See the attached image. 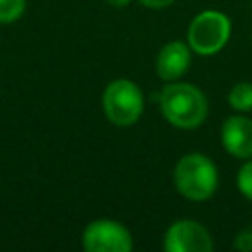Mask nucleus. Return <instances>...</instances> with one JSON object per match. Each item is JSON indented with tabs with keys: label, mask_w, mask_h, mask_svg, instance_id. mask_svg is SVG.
<instances>
[{
	"label": "nucleus",
	"mask_w": 252,
	"mask_h": 252,
	"mask_svg": "<svg viewBox=\"0 0 252 252\" xmlns=\"http://www.w3.org/2000/svg\"><path fill=\"white\" fill-rule=\"evenodd\" d=\"M159 104L163 116L181 130L197 128L207 116L205 94L189 83L169 81L159 94Z\"/></svg>",
	"instance_id": "1"
},
{
	"label": "nucleus",
	"mask_w": 252,
	"mask_h": 252,
	"mask_svg": "<svg viewBox=\"0 0 252 252\" xmlns=\"http://www.w3.org/2000/svg\"><path fill=\"white\" fill-rule=\"evenodd\" d=\"M144 6H148V8H165V6H169L173 0H140Z\"/></svg>",
	"instance_id": "13"
},
{
	"label": "nucleus",
	"mask_w": 252,
	"mask_h": 252,
	"mask_svg": "<svg viewBox=\"0 0 252 252\" xmlns=\"http://www.w3.org/2000/svg\"><path fill=\"white\" fill-rule=\"evenodd\" d=\"M220 140L234 158H252V120L246 116H230L222 124Z\"/></svg>",
	"instance_id": "7"
},
{
	"label": "nucleus",
	"mask_w": 252,
	"mask_h": 252,
	"mask_svg": "<svg viewBox=\"0 0 252 252\" xmlns=\"http://www.w3.org/2000/svg\"><path fill=\"white\" fill-rule=\"evenodd\" d=\"M236 183H238L240 193L252 201V159L246 161V163L240 167L238 177H236Z\"/></svg>",
	"instance_id": "11"
},
{
	"label": "nucleus",
	"mask_w": 252,
	"mask_h": 252,
	"mask_svg": "<svg viewBox=\"0 0 252 252\" xmlns=\"http://www.w3.org/2000/svg\"><path fill=\"white\" fill-rule=\"evenodd\" d=\"M173 181L183 197L205 201L217 189V167L203 154H187L177 161Z\"/></svg>",
	"instance_id": "2"
},
{
	"label": "nucleus",
	"mask_w": 252,
	"mask_h": 252,
	"mask_svg": "<svg viewBox=\"0 0 252 252\" xmlns=\"http://www.w3.org/2000/svg\"><path fill=\"white\" fill-rule=\"evenodd\" d=\"M132 0H108V4H112V6H118V8H122V6H128Z\"/></svg>",
	"instance_id": "14"
},
{
	"label": "nucleus",
	"mask_w": 252,
	"mask_h": 252,
	"mask_svg": "<svg viewBox=\"0 0 252 252\" xmlns=\"http://www.w3.org/2000/svg\"><path fill=\"white\" fill-rule=\"evenodd\" d=\"M83 246L89 252H130L132 236L120 222L100 219L85 228Z\"/></svg>",
	"instance_id": "5"
},
{
	"label": "nucleus",
	"mask_w": 252,
	"mask_h": 252,
	"mask_svg": "<svg viewBox=\"0 0 252 252\" xmlns=\"http://www.w3.org/2000/svg\"><path fill=\"white\" fill-rule=\"evenodd\" d=\"M234 246L240 248V250H252V228L238 234L236 240H234Z\"/></svg>",
	"instance_id": "12"
},
{
	"label": "nucleus",
	"mask_w": 252,
	"mask_h": 252,
	"mask_svg": "<svg viewBox=\"0 0 252 252\" xmlns=\"http://www.w3.org/2000/svg\"><path fill=\"white\" fill-rule=\"evenodd\" d=\"M102 106L106 118L116 126H132L144 108V98L140 89L128 79L112 81L102 94Z\"/></svg>",
	"instance_id": "3"
},
{
	"label": "nucleus",
	"mask_w": 252,
	"mask_h": 252,
	"mask_svg": "<svg viewBox=\"0 0 252 252\" xmlns=\"http://www.w3.org/2000/svg\"><path fill=\"white\" fill-rule=\"evenodd\" d=\"M230 35V22L222 12L205 10L189 24V47L201 55H213L224 47Z\"/></svg>",
	"instance_id": "4"
},
{
	"label": "nucleus",
	"mask_w": 252,
	"mask_h": 252,
	"mask_svg": "<svg viewBox=\"0 0 252 252\" xmlns=\"http://www.w3.org/2000/svg\"><path fill=\"white\" fill-rule=\"evenodd\" d=\"M163 246L167 252H211L213 240L203 224L195 220H177L167 228Z\"/></svg>",
	"instance_id": "6"
},
{
	"label": "nucleus",
	"mask_w": 252,
	"mask_h": 252,
	"mask_svg": "<svg viewBox=\"0 0 252 252\" xmlns=\"http://www.w3.org/2000/svg\"><path fill=\"white\" fill-rule=\"evenodd\" d=\"M228 102L234 110H250L252 108V85L236 83L228 93Z\"/></svg>",
	"instance_id": "9"
},
{
	"label": "nucleus",
	"mask_w": 252,
	"mask_h": 252,
	"mask_svg": "<svg viewBox=\"0 0 252 252\" xmlns=\"http://www.w3.org/2000/svg\"><path fill=\"white\" fill-rule=\"evenodd\" d=\"M189 63H191V53L187 43L169 41L158 53L156 71L163 81H175L189 69Z\"/></svg>",
	"instance_id": "8"
},
{
	"label": "nucleus",
	"mask_w": 252,
	"mask_h": 252,
	"mask_svg": "<svg viewBox=\"0 0 252 252\" xmlns=\"http://www.w3.org/2000/svg\"><path fill=\"white\" fill-rule=\"evenodd\" d=\"M26 0H0V22L8 24L24 14Z\"/></svg>",
	"instance_id": "10"
}]
</instances>
